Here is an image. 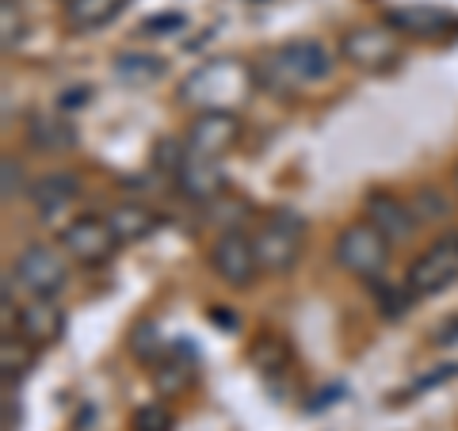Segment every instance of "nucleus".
<instances>
[{"label": "nucleus", "mask_w": 458, "mask_h": 431, "mask_svg": "<svg viewBox=\"0 0 458 431\" xmlns=\"http://www.w3.org/2000/svg\"><path fill=\"white\" fill-rule=\"evenodd\" d=\"M131 348L141 355V359H157L165 351V343H161V336H157V325H138L134 328V336H131Z\"/></svg>", "instance_id": "cd10ccee"}, {"label": "nucleus", "mask_w": 458, "mask_h": 431, "mask_svg": "<svg viewBox=\"0 0 458 431\" xmlns=\"http://www.w3.org/2000/svg\"><path fill=\"white\" fill-rule=\"evenodd\" d=\"M405 283L417 298H432L439 291H447V286H454L458 283V237H443L428 252H420L409 264Z\"/></svg>", "instance_id": "423d86ee"}, {"label": "nucleus", "mask_w": 458, "mask_h": 431, "mask_svg": "<svg viewBox=\"0 0 458 431\" xmlns=\"http://www.w3.org/2000/svg\"><path fill=\"white\" fill-rule=\"evenodd\" d=\"M20 38H23L20 0H0V42H4V50H16Z\"/></svg>", "instance_id": "5701e85b"}, {"label": "nucleus", "mask_w": 458, "mask_h": 431, "mask_svg": "<svg viewBox=\"0 0 458 431\" xmlns=\"http://www.w3.org/2000/svg\"><path fill=\"white\" fill-rule=\"evenodd\" d=\"M256 89V73L241 57H214V62L191 69L180 84V99L195 111H237L249 104Z\"/></svg>", "instance_id": "f257e3e1"}, {"label": "nucleus", "mask_w": 458, "mask_h": 431, "mask_svg": "<svg viewBox=\"0 0 458 431\" xmlns=\"http://www.w3.org/2000/svg\"><path fill=\"white\" fill-rule=\"evenodd\" d=\"M77 195H81V180L73 176V172H54V176H42L38 188L31 191L35 210H38L42 222L54 218V214H62Z\"/></svg>", "instance_id": "f3484780"}, {"label": "nucleus", "mask_w": 458, "mask_h": 431, "mask_svg": "<svg viewBox=\"0 0 458 431\" xmlns=\"http://www.w3.org/2000/svg\"><path fill=\"white\" fill-rule=\"evenodd\" d=\"M252 249L260 271H267V275L291 271L306 249V218L298 210H271L264 225L252 233Z\"/></svg>", "instance_id": "7ed1b4c3"}, {"label": "nucleus", "mask_w": 458, "mask_h": 431, "mask_svg": "<svg viewBox=\"0 0 458 431\" xmlns=\"http://www.w3.org/2000/svg\"><path fill=\"white\" fill-rule=\"evenodd\" d=\"M188 146H180L176 138H168V141H157V149H153V165L161 168V172H172V176H176V172L183 168V161H188Z\"/></svg>", "instance_id": "393cba45"}, {"label": "nucleus", "mask_w": 458, "mask_h": 431, "mask_svg": "<svg viewBox=\"0 0 458 431\" xmlns=\"http://www.w3.org/2000/svg\"><path fill=\"white\" fill-rule=\"evenodd\" d=\"M386 23H390L394 31H401V35L436 38V35H443L454 23V16L447 8H436V4H409V8L386 12Z\"/></svg>", "instance_id": "4468645a"}, {"label": "nucleus", "mask_w": 458, "mask_h": 431, "mask_svg": "<svg viewBox=\"0 0 458 431\" xmlns=\"http://www.w3.org/2000/svg\"><path fill=\"white\" fill-rule=\"evenodd\" d=\"M35 351H38V348H31V343H27L23 336H20V340H12V336H8L4 343H0V363H4V382H8V385L31 375Z\"/></svg>", "instance_id": "412c9836"}, {"label": "nucleus", "mask_w": 458, "mask_h": 431, "mask_svg": "<svg viewBox=\"0 0 458 431\" xmlns=\"http://www.w3.org/2000/svg\"><path fill=\"white\" fill-rule=\"evenodd\" d=\"M12 271H16V279L35 298H54V294H62L69 286V267H65L62 256L50 249V244H27V249L16 256Z\"/></svg>", "instance_id": "9d476101"}, {"label": "nucleus", "mask_w": 458, "mask_h": 431, "mask_svg": "<svg viewBox=\"0 0 458 431\" xmlns=\"http://www.w3.org/2000/svg\"><path fill=\"white\" fill-rule=\"evenodd\" d=\"M27 141H31V149L47 153V156H62L77 146V131L62 114H35V119L27 123Z\"/></svg>", "instance_id": "2eb2a0df"}, {"label": "nucleus", "mask_w": 458, "mask_h": 431, "mask_svg": "<svg viewBox=\"0 0 458 431\" xmlns=\"http://www.w3.org/2000/svg\"><path fill=\"white\" fill-rule=\"evenodd\" d=\"M451 180H454V188H458V165H454V176Z\"/></svg>", "instance_id": "2f4dec72"}, {"label": "nucleus", "mask_w": 458, "mask_h": 431, "mask_svg": "<svg viewBox=\"0 0 458 431\" xmlns=\"http://www.w3.org/2000/svg\"><path fill=\"white\" fill-rule=\"evenodd\" d=\"M432 343H436V348H451V343H458V317L443 321L436 333H432Z\"/></svg>", "instance_id": "7c9ffc66"}, {"label": "nucleus", "mask_w": 458, "mask_h": 431, "mask_svg": "<svg viewBox=\"0 0 458 431\" xmlns=\"http://www.w3.org/2000/svg\"><path fill=\"white\" fill-rule=\"evenodd\" d=\"M195 382V359H188L183 351H161L153 359V390L161 397H176L183 390H191Z\"/></svg>", "instance_id": "a211bd4d"}, {"label": "nucleus", "mask_w": 458, "mask_h": 431, "mask_svg": "<svg viewBox=\"0 0 458 431\" xmlns=\"http://www.w3.org/2000/svg\"><path fill=\"white\" fill-rule=\"evenodd\" d=\"M114 77L123 84H134V89H146V84H157L165 77V62L157 54H134L126 50L114 57Z\"/></svg>", "instance_id": "aec40b11"}, {"label": "nucleus", "mask_w": 458, "mask_h": 431, "mask_svg": "<svg viewBox=\"0 0 458 431\" xmlns=\"http://www.w3.org/2000/svg\"><path fill=\"white\" fill-rule=\"evenodd\" d=\"M412 298H417V294L409 291V283L405 286H382V291H378V313H382V317H390V321H397L401 313L412 306Z\"/></svg>", "instance_id": "b1692460"}, {"label": "nucleus", "mask_w": 458, "mask_h": 431, "mask_svg": "<svg viewBox=\"0 0 458 431\" xmlns=\"http://www.w3.org/2000/svg\"><path fill=\"white\" fill-rule=\"evenodd\" d=\"M390 249H394V241L386 237L370 218L348 222L336 233V241H333L336 264L348 271V275H355V279H378V275H386V267H390Z\"/></svg>", "instance_id": "20e7f679"}, {"label": "nucleus", "mask_w": 458, "mask_h": 431, "mask_svg": "<svg viewBox=\"0 0 458 431\" xmlns=\"http://www.w3.org/2000/svg\"><path fill=\"white\" fill-rule=\"evenodd\" d=\"M333 73V54L325 50L321 38H294V42H283L264 62V73L260 80L271 84L276 92H291L298 84H313V80H325Z\"/></svg>", "instance_id": "f03ea898"}, {"label": "nucleus", "mask_w": 458, "mask_h": 431, "mask_svg": "<svg viewBox=\"0 0 458 431\" xmlns=\"http://www.w3.org/2000/svg\"><path fill=\"white\" fill-rule=\"evenodd\" d=\"M176 191L188 199V203H214L225 191V172L218 161L210 156H188L183 168L176 172Z\"/></svg>", "instance_id": "f8f14e48"}, {"label": "nucleus", "mask_w": 458, "mask_h": 431, "mask_svg": "<svg viewBox=\"0 0 458 431\" xmlns=\"http://www.w3.org/2000/svg\"><path fill=\"white\" fill-rule=\"evenodd\" d=\"M409 207H412V214H417V222H439V218H447V214H451L447 199H443V191L432 188V183L417 188V195L409 199Z\"/></svg>", "instance_id": "4be33fe9"}, {"label": "nucleus", "mask_w": 458, "mask_h": 431, "mask_svg": "<svg viewBox=\"0 0 458 431\" xmlns=\"http://www.w3.org/2000/svg\"><path fill=\"white\" fill-rule=\"evenodd\" d=\"M107 222L114 229V237H119V244H141L161 229V218L146 203H119L107 214Z\"/></svg>", "instance_id": "dca6fc26"}, {"label": "nucleus", "mask_w": 458, "mask_h": 431, "mask_svg": "<svg viewBox=\"0 0 458 431\" xmlns=\"http://www.w3.org/2000/svg\"><path fill=\"white\" fill-rule=\"evenodd\" d=\"M210 271L225 286H233V291L252 286L256 275H260V260H256L252 237H245L241 229H225V233L214 241V249H210Z\"/></svg>", "instance_id": "0eeeda50"}, {"label": "nucleus", "mask_w": 458, "mask_h": 431, "mask_svg": "<svg viewBox=\"0 0 458 431\" xmlns=\"http://www.w3.org/2000/svg\"><path fill=\"white\" fill-rule=\"evenodd\" d=\"M131 0H65V23L73 31H99L111 20H119V12Z\"/></svg>", "instance_id": "6ab92c4d"}, {"label": "nucleus", "mask_w": 458, "mask_h": 431, "mask_svg": "<svg viewBox=\"0 0 458 431\" xmlns=\"http://www.w3.org/2000/svg\"><path fill=\"white\" fill-rule=\"evenodd\" d=\"M344 62L360 73H386L401 62V38L390 23L386 27H355L340 38Z\"/></svg>", "instance_id": "39448f33"}, {"label": "nucleus", "mask_w": 458, "mask_h": 431, "mask_svg": "<svg viewBox=\"0 0 458 431\" xmlns=\"http://www.w3.org/2000/svg\"><path fill=\"white\" fill-rule=\"evenodd\" d=\"M16 325H20V336L31 348H54L65 336V313L62 306H54V298H35L31 306H23Z\"/></svg>", "instance_id": "9b49d317"}, {"label": "nucleus", "mask_w": 458, "mask_h": 431, "mask_svg": "<svg viewBox=\"0 0 458 431\" xmlns=\"http://www.w3.org/2000/svg\"><path fill=\"white\" fill-rule=\"evenodd\" d=\"M0 176H4V203H12L23 191V168L12 153H4V161H0Z\"/></svg>", "instance_id": "c85d7f7f"}, {"label": "nucleus", "mask_w": 458, "mask_h": 431, "mask_svg": "<svg viewBox=\"0 0 458 431\" xmlns=\"http://www.w3.org/2000/svg\"><path fill=\"white\" fill-rule=\"evenodd\" d=\"M252 359H256L260 370H283L286 363H291V351H286L279 340H264V343L252 348Z\"/></svg>", "instance_id": "bb28decb"}, {"label": "nucleus", "mask_w": 458, "mask_h": 431, "mask_svg": "<svg viewBox=\"0 0 458 431\" xmlns=\"http://www.w3.org/2000/svg\"><path fill=\"white\" fill-rule=\"evenodd\" d=\"M176 427V416L165 405H141L134 412V431H172Z\"/></svg>", "instance_id": "a878e982"}, {"label": "nucleus", "mask_w": 458, "mask_h": 431, "mask_svg": "<svg viewBox=\"0 0 458 431\" xmlns=\"http://www.w3.org/2000/svg\"><path fill=\"white\" fill-rule=\"evenodd\" d=\"M241 131H245V126H241L237 111H195L183 146H188V153H195V156L222 161V156L241 141Z\"/></svg>", "instance_id": "1a4fd4ad"}, {"label": "nucleus", "mask_w": 458, "mask_h": 431, "mask_svg": "<svg viewBox=\"0 0 458 431\" xmlns=\"http://www.w3.org/2000/svg\"><path fill=\"white\" fill-rule=\"evenodd\" d=\"M180 27H183L180 12H165V16H149L146 23H141V31L146 35H172V31H180Z\"/></svg>", "instance_id": "c756f323"}, {"label": "nucleus", "mask_w": 458, "mask_h": 431, "mask_svg": "<svg viewBox=\"0 0 458 431\" xmlns=\"http://www.w3.org/2000/svg\"><path fill=\"white\" fill-rule=\"evenodd\" d=\"M367 218L375 222L394 244L397 241H409L412 229L420 225L417 214H412V207L405 203V199H397L394 191H370V199H367Z\"/></svg>", "instance_id": "ddd939ff"}, {"label": "nucleus", "mask_w": 458, "mask_h": 431, "mask_svg": "<svg viewBox=\"0 0 458 431\" xmlns=\"http://www.w3.org/2000/svg\"><path fill=\"white\" fill-rule=\"evenodd\" d=\"M62 249L69 252V260H77L81 267H99L111 260V252L119 249V237L107 218H73L65 229H62Z\"/></svg>", "instance_id": "6e6552de"}]
</instances>
